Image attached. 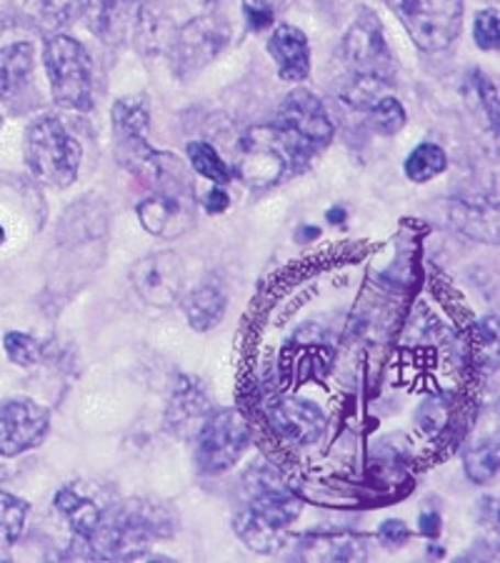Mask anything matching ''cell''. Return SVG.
I'll use <instances>...</instances> for the list:
<instances>
[{"instance_id":"obj_8","label":"cell","mask_w":500,"mask_h":563,"mask_svg":"<svg viewBox=\"0 0 500 563\" xmlns=\"http://www.w3.org/2000/svg\"><path fill=\"white\" fill-rule=\"evenodd\" d=\"M241 492L245 508L280 531L293 523L300 511H303V501L290 492L284 476L273 466H268V463H256L245 474Z\"/></svg>"},{"instance_id":"obj_36","label":"cell","mask_w":500,"mask_h":563,"mask_svg":"<svg viewBox=\"0 0 500 563\" xmlns=\"http://www.w3.org/2000/svg\"><path fill=\"white\" fill-rule=\"evenodd\" d=\"M245 13H248V21L253 23V29H266V25H270V21H273L270 8H263L256 3H248Z\"/></svg>"},{"instance_id":"obj_1","label":"cell","mask_w":500,"mask_h":563,"mask_svg":"<svg viewBox=\"0 0 500 563\" xmlns=\"http://www.w3.org/2000/svg\"><path fill=\"white\" fill-rule=\"evenodd\" d=\"M176 531V519L166 506L148 498L108 506L103 521L88 539L96 561H143L151 547Z\"/></svg>"},{"instance_id":"obj_17","label":"cell","mask_w":500,"mask_h":563,"mask_svg":"<svg viewBox=\"0 0 500 563\" xmlns=\"http://www.w3.org/2000/svg\"><path fill=\"white\" fill-rule=\"evenodd\" d=\"M208 416V398L198 380L180 376L168 406V429L178 435H196Z\"/></svg>"},{"instance_id":"obj_38","label":"cell","mask_w":500,"mask_h":563,"mask_svg":"<svg viewBox=\"0 0 500 563\" xmlns=\"http://www.w3.org/2000/svg\"><path fill=\"white\" fill-rule=\"evenodd\" d=\"M251 3L263 5V8H270V11H273V8H276V5H284L286 0H251Z\"/></svg>"},{"instance_id":"obj_18","label":"cell","mask_w":500,"mask_h":563,"mask_svg":"<svg viewBox=\"0 0 500 563\" xmlns=\"http://www.w3.org/2000/svg\"><path fill=\"white\" fill-rule=\"evenodd\" d=\"M368 543L351 533H313L300 541L298 561H366Z\"/></svg>"},{"instance_id":"obj_7","label":"cell","mask_w":500,"mask_h":563,"mask_svg":"<svg viewBox=\"0 0 500 563\" xmlns=\"http://www.w3.org/2000/svg\"><path fill=\"white\" fill-rule=\"evenodd\" d=\"M293 141L305 158H315L333 139V121L321 98L305 88H296L286 96L278 118L273 121Z\"/></svg>"},{"instance_id":"obj_40","label":"cell","mask_w":500,"mask_h":563,"mask_svg":"<svg viewBox=\"0 0 500 563\" xmlns=\"http://www.w3.org/2000/svg\"><path fill=\"white\" fill-rule=\"evenodd\" d=\"M5 241V231H3V225H0V243Z\"/></svg>"},{"instance_id":"obj_33","label":"cell","mask_w":500,"mask_h":563,"mask_svg":"<svg viewBox=\"0 0 500 563\" xmlns=\"http://www.w3.org/2000/svg\"><path fill=\"white\" fill-rule=\"evenodd\" d=\"M376 539H378L380 547L396 551V549L403 547L408 539H411V531H408V526L403 521L390 519V521H386L384 526H380L378 533H376Z\"/></svg>"},{"instance_id":"obj_5","label":"cell","mask_w":500,"mask_h":563,"mask_svg":"<svg viewBox=\"0 0 500 563\" xmlns=\"http://www.w3.org/2000/svg\"><path fill=\"white\" fill-rule=\"evenodd\" d=\"M421 51H445L463 29V0H386Z\"/></svg>"},{"instance_id":"obj_29","label":"cell","mask_w":500,"mask_h":563,"mask_svg":"<svg viewBox=\"0 0 500 563\" xmlns=\"http://www.w3.org/2000/svg\"><path fill=\"white\" fill-rule=\"evenodd\" d=\"M368 115H370V125L380 135H396L405 125L403 106H400V101L393 96L380 98V101L370 108Z\"/></svg>"},{"instance_id":"obj_37","label":"cell","mask_w":500,"mask_h":563,"mask_svg":"<svg viewBox=\"0 0 500 563\" xmlns=\"http://www.w3.org/2000/svg\"><path fill=\"white\" fill-rule=\"evenodd\" d=\"M421 531L425 536H431V539H435V536L441 533V519L435 514H423L421 516Z\"/></svg>"},{"instance_id":"obj_25","label":"cell","mask_w":500,"mask_h":563,"mask_svg":"<svg viewBox=\"0 0 500 563\" xmlns=\"http://www.w3.org/2000/svg\"><path fill=\"white\" fill-rule=\"evenodd\" d=\"M390 78L366 76V73H351L345 86L341 88V98L358 111H370L380 98L390 96Z\"/></svg>"},{"instance_id":"obj_3","label":"cell","mask_w":500,"mask_h":563,"mask_svg":"<svg viewBox=\"0 0 500 563\" xmlns=\"http://www.w3.org/2000/svg\"><path fill=\"white\" fill-rule=\"evenodd\" d=\"M80 143L73 139L56 115H43L25 133V163L45 186L66 188L78 178Z\"/></svg>"},{"instance_id":"obj_2","label":"cell","mask_w":500,"mask_h":563,"mask_svg":"<svg viewBox=\"0 0 500 563\" xmlns=\"http://www.w3.org/2000/svg\"><path fill=\"white\" fill-rule=\"evenodd\" d=\"M308 166L311 158H305L276 123L253 125L241 139L238 176L251 188L276 186Z\"/></svg>"},{"instance_id":"obj_12","label":"cell","mask_w":500,"mask_h":563,"mask_svg":"<svg viewBox=\"0 0 500 563\" xmlns=\"http://www.w3.org/2000/svg\"><path fill=\"white\" fill-rule=\"evenodd\" d=\"M343 60L351 73H366L393 80V56L384 35L378 15L363 11L343 38Z\"/></svg>"},{"instance_id":"obj_15","label":"cell","mask_w":500,"mask_h":563,"mask_svg":"<svg viewBox=\"0 0 500 563\" xmlns=\"http://www.w3.org/2000/svg\"><path fill=\"white\" fill-rule=\"evenodd\" d=\"M145 11L143 0H80L88 31L105 43H123L138 33Z\"/></svg>"},{"instance_id":"obj_23","label":"cell","mask_w":500,"mask_h":563,"mask_svg":"<svg viewBox=\"0 0 500 563\" xmlns=\"http://www.w3.org/2000/svg\"><path fill=\"white\" fill-rule=\"evenodd\" d=\"M13 13L43 33L58 31L73 13V0H8Z\"/></svg>"},{"instance_id":"obj_4","label":"cell","mask_w":500,"mask_h":563,"mask_svg":"<svg viewBox=\"0 0 500 563\" xmlns=\"http://www.w3.org/2000/svg\"><path fill=\"white\" fill-rule=\"evenodd\" d=\"M43 60L56 103L68 111L88 113L93 108V66L84 45L70 35H51Z\"/></svg>"},{"instance_id":"obj_19","label":"cell","mask_w":500,"mask_h":563,"mask_svg":"<svg viewBox=\"0 0 500 563\" xmlns=\"http://www.w3.org/2000/svg\"><path fill=\"white\" fill-rule=\"evenodd\" d=\"M56 508L66 516V521L80 539H90L96 529L103 521V514L108 506H100L93 496L80 492L78 484L60 488L56 496Z\"/></svg>"},{"instance_id":"obj_26","label":"cell","mask_w":500,"mask_h":563,"mask_svg":"<svg viewBox=\"0 0 500 563\" xmlns=\"http://www.w3.org/2000/svg\"><path fill=\"white\" fill-rule=\"evenodd\" d=\"M188 158H190V166H193L198 176L208 178L215 186L231 184L233 170H231L229 163L218 156V151L213 148L211 143H205V141L188 143Z\"/></svg>"},{"instance_id":"obj_9","label":"cell","mask_w":500,"mask_h":563,"mask_svg":"<svg viewBox=\"0 0 500 563\" xmlns=\"http://www.w3.org/2000/svg\"><path fill=\"white\" fill-rule=\"evenodd\" d=\"M51 431V411L31 398L0 404V456L13 459L41 446Z\"/></svg>"},{"instance_id":"obj_21","label":"cell","mask_w":500,"mask_h":563,"mask_svg":"<svg viewBox=\"0 0 500 563\" xmlns=\"http://www.w3.org/2000/svg\"><path fill=\"white\" fill-rule=\"evenodd\" d=\"M180 303H184L190 329L200 333L215 329L223 321L225 306H229L225 296L215 286H200L190 290V294L180 296Z\"/></svg>"},{"instance_id":"obj_22","label":"cell","mask_w":500,"mask_h":563,"mask_svg":"<svg viewBox=\"0 0 500 563\" xmlns=\"http://www.w3.org/2000/svg\"><path fill=\"white\" fill-rule=\"evenodd\" d=\"M233 529L245 547L256 553H278L288 543V539L280 533V529L258 519V516L248 511V508H243V511L235 514Z\"/></svg>"},{"instance_id":"obj_13","label":"cell","mask_w":500,"mask_h":563,"mask_svg":"<svg viewBox=\"0 0 500 563\" xmlns=\"http://www.w3.org/2000/svg\"><path fill=\"white\" fill-rule=\"evenodd\" d=\"M141 225L158 239H178L193 223V186L158 188L138 203Z\"/></svg>"},{"instance_id":"obj_24","label":"cell","mask_w":500,"mask_h":563,"mask_svg":"<svg viewBox=\"0 0 500 563\" xmlns=\"http://www.w3.org/2000/svg\"><path fill=\"white\" fill-rule=\"evenodd\" d=\"M148 129H151V111L143 96L121 98V101L113 106L115 141L148 139Z\"/></svg>"},{"instance_id":"obj_34","label":"cell","mask_w":500,"mask_h":563,"mask_svg":"<svg viewBox=\"0 0 500 563\" xmlns=\"http://www.w3.org/2000/svg\"><path fill=\"white\" fill-rule=\"evenodd\" d=\"M229 206H231V198L221 186H215L211 194L205 196V211L208 213H223Z\"/></svg>"},{"instance_id":"obj_11","label":"cell","mask_w":500,"mask_h":563,"mask_svg":"<svg viewBox=\"0 0 500 563\" xmlns=\"http://www.w3.org/2000/svg\"><path fill=\"white\" fill-rule=\"evenodd\" d=\"M131 284L145 303L168 308L180 301L186 288V268L178 253L156 251L131 268Z\"/></svg>"},{"instance_id":"obj_28","label":"cell","mask_w":500,"mask_h":563,"mask_svg":"<svg viewBox=\"0 0 500 563\" xmlns=\"http://www.w3.org/2000/svg\"><path fill=\"white\" fill-rule=\"evenodd\" d=\"M29 511V501L11 494H0V547H11L21 539Z\"/></svg>"},{"instance_id":"obj_30","label":"cell","mask_w":500,"mask_h":563,"mask_svg":"<svg viewBox=\"0 0 500 563\" xmlns=\"http://www.w3.org/2000/svg\"><path fill=\"white\" fill-rule=\"evenodd\" d=\"M498 471V443H484V446L468 451L466 474L476 484H488Z\"/></svg>"},{"instance_id":"obj_32","label":"cell","mask_w":500,"mask_h":563,"mask_svg":"<svg viewBox=\"0 0 500 563\" xmlns=\"http://www.w3.org/2000/svg\"><path fill=\"white\" fill-rule=\"evenodd\" d=\"M498 11H480L473 23V38L480 51H498Z\"/></svg>"},{"instance_id":"obj_6","label":"cell","mask_w":500,"mask_h":563,"mask_svg":"<svg viewBox=\"0 0 500 563\" xmlns=\"http://www.w3.org/2000/svg\"><path fill=\"white\" fill-rule=\"evenodd\" d=\"M193 439L198 468L203 474H223L248 451L251 429L235 408H223L213 416H205Z\"/></svg>"},{"instance_id":"obj_16","label":"cell","mask_w":500,"mask_h":563,"mask_svg":"<svg viewBox=\"0 0 500 563\" xmlns=\"http://www.w3.org/2000/svg\"><path fill=\"white\" fill-rule=\"evenodd\" d=\"M268 53L276 60L278 76L288 84H300L311 76V45H308L305 33L296 25H276L268 41Z\"/></svg>"},{"instance_id":"obj_20","label":"cell","mask_w":500,"mask_h":563,"mask_svg":"<svg viewBox=\"0 0 500 563\" xmlns=\"http://www.w3.org/2000/svg\"><path fill=\"white\" fill-rule=\"evenodd\" d=\"M33 43H13L0 51V98L8 101L29 86L33 76Z\"/></svg>"},{"instance_id":"obj_39","label":"cell","mask_w":500,"mask_h":563,"mask_svg":"<svg viewBox=\"0 0 500 563\" xmlns=\"http://www.w3.org/2000/svg\"><path fill=\"white\" fill-rule=\"evenodd\" d=\"M343 211H341V208H335V211H329V221H333V223H341L343 221Z\"/></svg>"},{"instance_id":"obj_10","label":"cell","mask_w":500,"mask_h":563,"mask_svg":"<svg viewBox=\"0 0 500 563\" xmlns=\"http://www.w3.org/2000/svg\"><path fill=\"white\" fill-rule=\"evenodd\" d=\"M229 41V25L221 15H198L170 41V58L178 76H188L211 63Z\"/></svg>"},{"instance_id":"obj_27","label":"cell","mask_w":500,"mask_h":563,"mask_svg":"<svg viewBox=\"0 0 500 563\" xmlns=\"http://www.w3.org/2000/svg\"><path fill=\"white\" fill-rule=\"evenodd\" d=\"M445 166H448V158H445L443 148L433 143H421L405 161V176L413 184H425V180L441 176Z\"/></svg>"},{"instance_id":"obj_35","label":"cell","mask_w":500,"mask_h":563,"mask_svg":"<svg viewBox=\"0 0 500 563\" xmlns=\"http://www.w3.org/2000/svg\"><path fill=\"white\" fill-rule=\"evenodd\" d=\"M480 96H484L486 108L490 113V121H493V129L498 125V93H496V86H490L488 80L480 78Z\"/></svg>"},{"instance_id":"obj_31","label":"cell","mask_w":500,"mask_h":563,"mask_svg":"<svg viewBox=\"0 0 500 563\" xmlns=\"http://www.w3.org/2000/svg\"><path fill=\"white\" fill-rule=\"evenodd\" d=\"M5 353L8 358H11L13 363H18V366H33V363L41 361V343L31 339V335L25 333H18V331H11L5 333Z\"/></svg>"},{"instance_id":"obj_14","label":"cell","mask_w":500,"mask_h":563,"mask_svg":"<svg viewBox=\"0 0 500 563\" xmlns=\"http://www.w3.org/2000/svg\"><path fill=\"white\" fill-rule=\"evenodd\" d=\"M266 416L280 439L298 443V446L315 443L325 431V413L321 408L296 396L270 398Z\"/></svg>"}]
</instances>
